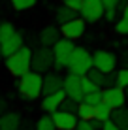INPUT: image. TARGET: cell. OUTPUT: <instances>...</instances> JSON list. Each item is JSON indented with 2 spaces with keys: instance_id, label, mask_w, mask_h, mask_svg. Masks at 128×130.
<instances>
[{
  "instance_id": "obj_23",
  "label": "cell",
  "mask_w": 128,
  "mask_h": 130,
  "mask_svg": "<svg viewBox=\"0 0 128 130\" xmlns=\"http://www.w3.org/2000/svg\"><path fill=\"white\" fill-rule=\"evenodd\" d=\"M81 89H83V92H85V94H90V92L100 91V87H98L94 81H90L87 75H83V77H81Z\"/></svg>"
},
{
  "instance_id": "obj_20",
  "label": "cell",
  "mask_w": 128,
  "mask_h": 130,
  "mask_svg": "<svg viewBox=\"0 0 128 130\" xmlns=\"http://www.w3.org/2000/svg\"><path fill=\"white\" fill-rule=\"evenodd\" d=\"M94 113H96L94 106H89V104H85V102H81L79 107H77V117L81 121H92L94 119Z\"/></svg>"
},
{
  "instance_id": "obj_12",
  "label": "cell",
  "mask_w": 128,
  "mask_h": 130,
  "mask_svg": "<svg viewBox=\"0 0 128 130\" xmlns=\"http://www.w3.org/2000/svg\"><path fill=\"white\" fill-rule=\"evenodd\" d=\"M66 92H64V89H60V91H57V92H53V94H47V96H43V100H42V109L43 111H47V113H55L57 109L60 107V104L66 100Z\"/></svg>"
},
{
  "instance_id": "obj_17",
  "label": "cell",
  "mask_w": 128,
  "mask_h": 130,
  "mask_svg": "<svg viewBox=\"0 0 128 130\" xmlns=\"http://www.w3.org/2000/svg\"><path fill=\"white\" fill-rule=\"evenodd\" d=\"M111 121H113V123H115L121 130H124V128L128 126V109H126L124 106L113 109V111H111Z\"/></svg>"
},
{
  "instance_id": "obj_16",
  "label": "cell",
  "mask_w": 128,
  "mask_h": 130,
  "mask_svg": "<svg viewBox=\"0 0 128 130\" xmlns=\"http://www.w3.org/2000/svg\"><path fill=\"white\" fill-rule=\"evenodd\" d=\"M59 36H60V32L57 26H45L40 32V43H42V47H53L60 40Z\"/></svg>"
},
{
  "instance_id": "obj_26",
  "label": "cell",
  "mask_w": 128,
  "mask_h": 130,
  "mask_svg": "<svg viewBox=\"0 0 128 130\" xmlns=\"http://www.w3.org/2000/svg\"><path fill=\"white\" fill-rule=\"evenodd\" d=\"M77 107H79L77 102H74L72 98H66L62 104H60L59 109H60V111H68V113H76V115H77Z\"/></svg>"
},
{
  "instance_id": "obj_27",
  "label": "cell",
  "mask_w": 128,
  "mask_h": 130,
  "mask_svg": "<svg viewBox=\"0 0 128 130\" xmlns=\"http://www.w3.org/2000/svg\"><path fill=\"white\" fill-rule=\"evenodd\" d=\"M117 87L128 89V68H122L117 72Z\"/></svg>"
},
{
  "instance_id": "obj_22",
  "label": "cell",
  "mask_w": 128,
  "mask_h": 130,
  "mask_svg": "<svg viewBox=\"0 0 128 130\" xmlns=\"http://www.w3.org/2000/svg\"><path fill=\"white\" fill-rule=\"evenodd\" d=\"M85 104H89V106H98L100 102H104V91L100 89V91H96V92H90V94H85Z\"/></svg>"
},
{
  "instance_id": "obj_28",
  "label": "cell",
  "mask_w": 128,
  "mask_h": 130,
  "mask_svg": "<svg viewBox=\"0 0 128 130\" xmlns=\"http://www.w3.org/2000/svg\"><path fill=\"white\" fill-rule=\"evenodd\" d=\"M62 4L66 8H70V10H74L76 13L81 11V4H83V0H62Z\"/></svg>"
},
{
  "instance_id": "obj_29",
  "label": "cell",
  "mask_w": 128,
  "mask_h": 130,
  "mask_svg": "<svg viewBox=\"0 0 128 130\" xmlns=\"http://www.w3.org/2000/svg\"><path fill=\"white\" fill-rule=\"evenodd\" d=\"M115 32L117 34H128V19H119L117 25H115Z\"/></svg>"
},
{
  "instance_id": "obj_34",
  "label": "cell",
  "mask_w": 128,
  "mask_h": 130,
  "mask_svg": "<svg viewBox=\"0 0 128 130\" xmlns=\"http://www.w3.org/2000/svg\"><path fill=\"white\" fill-rule=\"evenodd\" d=\"M6 109H8V102L4 98H0V113H6Z\"/></svg>"
},
{
  "instance_id": "obj_35",
  "label": "cell",
  "mask_w": 128,
  "mask_h": 130,
  "mask_svg": "<svg viewBox=\"0 0 128 130\" xmlns=\"http://www.w3.org/2000/svg\"><path fill=\"white\" fill-rule=\"evenodd\" d=\"M122 17L128 19V0H126V4H124V10H122Z\"/></svg>"
},
{
  "instance_id": "obj_11",
  "label": "cell",
  "mask_w": 128,
  "mask_h": 130,
  "mask_svg": "<svg viewBox=\"0 0 128 130\" xmlns=\"http://www.w3.org/2000/svg\"><path fill=\"white\" fill-rule=\"evenodd\" d=\"M60 34L64 36L66 40H79L83 34H85V21L83 19H72L70 23H66V25H62L60 26Z\"/></svg>"
},
{
  "instance_id": "obj_31",
  "label": "cell",
  "mask_w": 128,
  "mask_h": 130,
  "mask_svg": "<svg viewBox=\"0 0 128 130\" xmlns=\"http://www.w3.org/2000/svg\"><path fill=\"white\" fill-rule=\"evenodd\" d=\"M102 4H104L105 10H117L119 4H121V0H102Z\"/></svg>"
},
{
  "instance_id": "obj_6",
  "label": "cell",
  "mask_w": 128,
  "mask_h": 130,
  "mask_svg": "<svg viewBox=\"0 0 128 130\" xmlns=\"http://www.w3.org/2000/svg\"><path fill=\"white\" fill-rule=\"evenodd\" d=\"M81 19L85 23H96L104 17L105 8L102 4V0H83L81 4Z\"/></svg>"
},
{
  "instance_id": "obj_37",
  "label": "cell",
  "mask_w": 128,
  "mask_h": 130,
  "mask_svg": "<svg viewBox=\"0 0 128 130\" xmlns=\"http://www.w3.org/2000/svg\"><path fill=\"white\" fill-rule=\"evenodd\" d=\"M0 59H2V49H0Z\"/></svg>"
},
{
  "instance_id": "obj_15",
  "label": "cell",
  "mask_w": 128,
  "mask_h": 130,
  "mask_svg": "<svg viewBox=\"0 0 128 130\" xmlns=\"http://www.w3.org/2000/svg\"><path fill=\"white\" fill-rule=\"evenodd\" d=\"M21 117L15 111H6L0 115V130H19Z\"/></svg>"
},
{
  "instance_id": "obj_13",
  "label": "cell",
  "mask_w": 128,
  "mask_h": 130,
  "mask_svg": "<svg viewBox=\"0 0 128 130\" xmlns=\"http://www.w3.org/2000/svg\"><path fill=\"white\" fill-rule=\"evenodd\" d=\"M64 85V77H60L59 74H47L43 77V89H42V94L47 96V94H53V92L60 91Z\"/></svg>"
},
{
  "instance_id": "obj_33",
  "label": "cell",
  "mask_w": 128,
  "mask_h": 130,
  "mask_svg": "<svg viewBox=\"0 0 128 130\" xmlns=\"http://www.w3.org/2000/svg\"><path fill=\"white\" fill-rule=\"evenodd\" d=\"M115 15H117V10H105L104 19H107V21H115Z\"/></svg>"
},
{
  "instance_id": "obj_10",
  "label": "cell",
  "mask_w": 128,
  "mask_h": 130,
  "mask_svg": "<svg viewBox=\"0 0 128 130\" xmlns=\"http://www.w3.org/2000/svg\"><path fill=\"white\" fill-rule=\"evenodd\" d=\"M104 102H105V104H109L113 109L122 107L126 104V92H124V89L117 87V85H115V87L104 89Z\"/></svg>"
},
{
  "instance_id": "obj_8",
  "label": "cell",
  "mask_w": 128,
  "mask_h": 130,
  "mask_svg": "<svg viewBox=\"0 0 128 130\" xmlns=\"http://www.w3.org/2000/svg\"><path fill=\"white\" fill-rule=\"evenodd\" d=\"M64 92L68 98H72L74 102H77V104H81L83 100H85V92H83L81 89V77L76 74H68L64 77V85H62Z\"/></svg>"
},
{
  "instance_id": "obj_14",
  "label": "cell",
  "mask_w": 128,
  "mask_h": 130,
  "mask_svg": "<svg viewBox=\"0 0 128 130\" xmlns=\"http://www.w3.org/2000/svg\"><path fill=\"white\" fill-rule=\"evenodd\" d=\"M21 47H23V36H21V32H15L13 36H10L6 42L0 43L2 57H10V55H13V53H17Z\"/></svg>"
},
{
  "instance_id": "obj_30",
  "label": "cell",
  "mask_w": 128,
  "mask_h": 130,
  "mask_svg": "<svg viewBox=\"0 0 128 130\" xmlns=\"http://www.w3.org/2000/svg\"><path fill=\"white\" fill-rule=\"evenodd\" d=\"M76 130H96V128H94V124H92V121H81L79 119Z\"/></svg>"
},
{
  "instance_id": "obj_38",
  "label": "cell",
  "mask_w": 128,
  "mask_h": 130,
  "mask_svg": "<svg viewBox=\"0 0 128 130\" xmlns=\"http://www.w3.org/2000/svg\"><path fill=\"white\" fill-rule=\"evenodd\" d=\"M124 130H128V126H126V128H124Z\"/></svg>"
},
{
  "instance_id": "obj_4",
  "label": "cell",
  "mask_w": 128,
  "mask_h": 130,
  "mask_svg": "<svg viewBox=\"0 0 128 130\" xmlns=\"http://www.w3.org/2000/svg\"><path fill=\"white\" fill-rule=\"evenodd\" d=\"M51 66H55V57H53V49L49 47H40L32 53V62H30V68L32 72L38 74H45L51 70Z\"/></svg>"
},
{
  "instance_id": "obj_25",
  "label": "cell",
  "mask_w": 128,
  "mask_h": 130,
  "mask_svg": "<svg viewBox=\"0 0 128 130\" xmlns=\"http://www.w3.org/2000/svg\"><path fill=\"white\" fill-rule=\"evenodd\" d=\"M10 2H11L13 10H17V11H25V10H30V8L36 4V0H10Z\"/></svg>"
},
{
  "instance_id": "obj_3",
  "label": "cell",
  "mask_w": 128,
  "mask_h": 130,
  "mask_svg": "<svg viewBox=\"0 0 128 130\" xmlns=\"http://www.w3.org/2000/svg\"><path fill=\"white\" fill-rule=\"evenodd\" d=\"M66 68H68L70 74H76L79 77H83L92 68V55L87 51V47H76L68 64H66Z\"/></svg>"
},
{
  "instance_id": "obj_7",
  "label": "cell",
  "mask_w": 128,
  "mask_h": 130,
  "mask_svg": "<svg viewBox=\"0 0 128 130\" xmlns=\"http://www.w3.org/2000/svg\"><path fill=\"white\" fill-rule=\"evenodd\" d=\"M115 66H117V57L109 51H98L92 55V68L100 70L102 74H113L115 72Z\"/></svg>"
},
{
  "instance_id": "obj_24",
  "label": "cell",
  "mask_w": 128,
  "mask_h": 130,
  "mask_svg": "<svg viewBox=\"0 0 128 130\" xmlns=\"http://www.w3.org/2000/svg\"><path fill=\"white\" fill-rule=\"evenodd\" d=\"M15 34V28H13L11 23H0V43L6 42L10 36Z\"/></svg>"
},
{
  "instance_id": "obj_9",
  "label": "cell",
  "mask_w": 128,
  "mask_h": 130,
  "mask_svg": "<svg viewBox=\"0 0 128 130\" xmlns=\"http://www.w3.org/2000/svg\"><path fill=\"white\" fill-rule=\"evenodd\" d=\"M51 117H53V123H55L57 130H76V126H77V115L76 113L57 109L55 113H51Z\"/></svg>"
},
{
  "instance_id": "obj_1",
  "label": "cell",
  "mask_w": 128,
  "mask_h": 130,
  "mask_svg": "<svg viewBox=\"0 0 128 130\" xmlns=\"http://www.w3.org/2000/svg\"><path fill=\"white\" fill-rule=\"evenodd\" d=\"M30 62H32V49L30 47H21L17 53L6 57V68L11 75L15 77H23L25 74H28L30 70Z\"/></svg>"
},
{
  "instance_id": "obj_21",
  "label": "cell",
  "mask_w": 128,
  "mask_h": 130,
  "mask_svg": "<svg viewBox=\"0 0 128 130\" xmlns=\"http://www.w3.org/2000/svg\"><path fill=\"white\" fill-rule=\"evenodd\" d=\"M36 130H57L51 115H43V117H40L38 123H36Z\"/></svg>"
},
{
  "instance_id": "obj_19",
  "label": "cell",
  "mask_w": 128,
  "mask_h": 130,
  "mask_svg": "<svg viewBox=\"0 0 128 130\" xmlns=\"http://www.w3.org/2000/svg\"><path fill=\"white\" fill-rule=\"evenodd\" d=\"M94 109H96L94 119H98L100 123H105V121L111 119V111H113V107L109 106V104H105V102H100V104L96 106Z\"/></svg>"
},
{
  "instance_id": "obj_32",
  "label": "cell",
  "mask_w": 128,
  "mask_h": 130,
  "mask_svg": "<svg viewBox=\"0 0 128 130\" xmlns=\"http://www.w3.org/2000/svg\"><path fill=\"white\" fill-rule=\"evenodd\" d=\"M102 130H121V128H119V126H117V124H115V123H113V121H111V119H109V121H105V123L102 124Z\"/></svg>"
},
{
  "instance_id": "obj_5",
  "label": "cell",
  "mask_w": 128,
  "mask_h": 130,
  "mask_svg": "<svg viewBox=\"0 0 128 130\" xmlns=\"http://www.w3.org/2000/svg\"><path fill=\"white\" fill-rule=\"evenodd\" d=\"M51 49H53V57H55V68H57V72H59V70L66 68V64H68V60H70V57H72L76 45H74L72 40L62 38V40H59Z\"/></svg>"
},
{
  "instance_id": "obj_36",
  "label": "cell",
  "mask_w": 128,
  "mask_h": 130,
  "mask_svg": "<svg viewBox=\"0 0 128 130\" xmlns=\"http://www.w3.org/2000/svg\"><path fill=\"white\" fill-rule=\"evenodd\" d=\"M124 92H126V100H128V89H124Z\"/></svg>"
},
{
  "instance_id": "obj_18",
  "label": "cell",
  "mask_w": 128,
  "mask_h": 130,
  "mask_svg": "<svg viewBox=\"0 0 128 130\" xmlns=\"http://www.w3.org/2000/svg\"><path fill=\"white\" fill-rule=\"evenodd\" d=\"M55 17H57V23H60V26H62V25H66V23H70L72 19H76V11L70 10V8H66L64 4H62L60 8H57Z\"/></svg>"
},
{
  "instance_id": "obj_2",
  "label": "cell",
  "mask_w": 128,
  "mask_h": 130,
  "mask_svg": "<svg viewBox=\"0 0 128 130\" xmlns=\"http://www.w3.org/2000/svg\"><path fill=\"white\" fill-rule=\"evenodd\" d=\"M19 92L21 96L26 98V100H36V98L42 96V89H43V77L42 74L30 70L28 74H25L23 77H19Z\"/></svg>"
}]
</instances>
